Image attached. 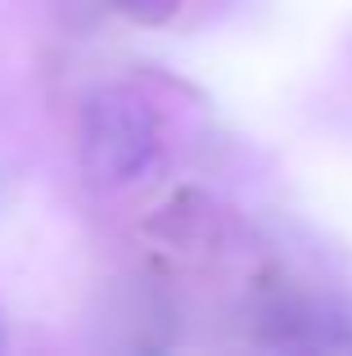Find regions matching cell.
I'll return each instance as SVG.
<instances>
[{
    "mask_svg": "<svg viewBox=\"0 0 352 356\" xmlns=\"http://www.w3.org/2000/svg\"><path fill=\"white\" fill-rule=\"evenodd\" d=\"M0 352H5V330H0Z\"/></svg>",
    "mask_w": 352,
    "mask_h": 356,
    "instance_id": "obj_3",
    "label": "cell"
},
{
    "mask_svg": "<svg viewBox=\"0 0 352 356\" xmlns=\"http://www.w3.org/2000/svg\"><path fill=\"white\" fill-rule=\"evenodd\" d=\"M176 5L181 0H118V9L127 18H136V23H163V18L176 14Z\"/></svg>",
    "mask_w": 352,
    "mask_h": 356,
    "instance_id": "obj_2",
    "label": "cell"
},
{
    "mask_svg": "<svg viewBox=\"0 0 352 356\" xmlns=\"http://www.w3.org/2000/svg\"><path fill=\"white\" fill-rule=\"evenodd\" d=\"M159 127L131 86H99L81 104V163L99 185H127L154 163Z\"/></svg>",
    "mask_w": 352,
    "mask_h": 356,
    "instance_id": "obj_1",
    "label": "cell"
}]
</instances>
